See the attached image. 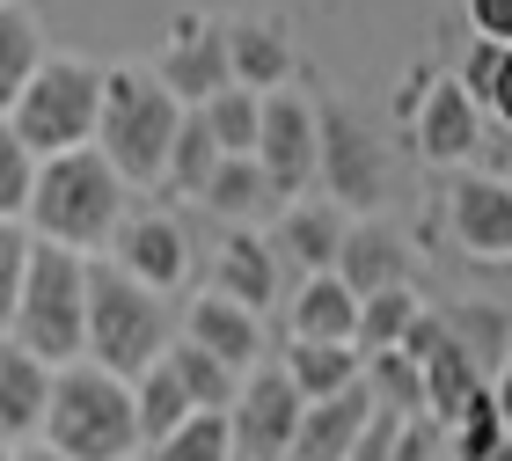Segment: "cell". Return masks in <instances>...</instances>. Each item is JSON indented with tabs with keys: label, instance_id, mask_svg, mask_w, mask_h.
I'll return each mask as SVG.
<instances>
[{
	"label": "cell",
	"instance_id": "1",
	"mask_svg": "<svg viewBox=\"0 0 512 461\" xmlns=\"http://www.w3.org/2000/svg\"><path fill=\"white\" fill-rule=\"evenodd\" d=\"M183 118H191V110L154 81V66H103L96 154L118 169L125 191H154V183H169V154H176Z\"/></svg>",
	"mask_w": 512,
	"mask_h": 461
},
{
	"label": "cell",
	"instance_id": "2",
	"mask_svg": "<svg viewBox=\"0 0 512 461\" xmlns=\"http://www.w3.org/2000/svg\"><path fill=\"white\" fill-rule=\"evenodd\" d=\"M37 242L52 249H74V257H103L110 235L125 227V183L118 169L81 147V154H59V161H37V191H30V213H22Z\"/></svg>",
	"mask_w": 512,
	"mask_h": 461
},
{
	"label": "cell",
	"instance_id": "3",
	"mask_svg": "<svg viewBox=\"0 0 512 461\" xmlns=\"http://www.w3.org/2000/svg\"><path fill=\"white\" fill-rule=\"evenodd\" d=\"M169 344H176L169 301L147 293L139 279H125L110 257H88V366L139 381L169 359Z\"/></svg>",
	"mask_w": 512,
	"mask_h": 461
},
{
	"label": "cell",
	"instance_id": "4",
	"mask_svg": "<svg viewBox=\"0 0 512 461\" xmlns=\"http://www.w3.org/2000/svg\"><path fill=\"white\" fill-rule=\"evenodd\" d=\"M37 447L59 461H132L139 454V418H132V381L103 374V366H59L52 403H44Z\"/></svg>",
	"mask_w": 512,
	"mask_h": 461
},
{
	"label": "cell",
	"instance_id": "5",
	"mask_svg": "<svg viewBox=\"0 0 512 461\" xmlns=\"http://www.w3.org/2000/svg\"><path fill=\"white\" fill-rule=\"evenodd\" d=\"M8 344H22V352L37 366H52V374L88 359V257L52 249V242L30 249V279H22Z\"/></svg>",
	"mask_w": 512,
	"mask_h": 461
},
{
	"label": "cell",
	"instance_id": "6",
	"mask_svg": "<svg viewBox=\"0 0 512 461\" xmlns=\"http://www.w3.org/2000/svg\"><path fill=\"white\" fill-rule=\"evenodd\" d=\"M96 118H103V66L96 59H44L37 81L22 88L15 110H8L15 140L37 161L96 147Z\"/></svg>",
	"mask_w": 512,
	"mask_h": 461
},
{
	"label": "cell",
	"instance_id": "7",
	"mask_svg": "<svg viewBox=\"0 0 512 461\" xmlns=\"http://www.w3.org/2000/svg\"><path fill=\"white\" fill-rule=\"evenodd\" d=\"M322 125V161H315V191L352 220H374L388 205V140L381 125L352 103H315Z\"/></svg>",
	"mask_w": 512,
	"mask_h": 461
},
{
	"label": "cell",
	"instance_id": "8",
	"mask_svg": "<svg viewBox=\"0 0 512 461\" xmlns=\"http://www.w3.org/2000/svg\"><path fill=\"white\" fill-rule=\"evenodd\" d=\"M154 81L169 88L183 110H205L220 88H235V74H227V22L183 8V15L169 22V44H161V59H154Z\"/></svg>",
	"mask_w": 512,
	"mask_h": 461
},
{
	"label": "cell",
	"instance_id": "9",
	"mask_svg": "<svg viewBox=\"0 0 512 461\" xmlns=\"http://www.w3.org/2000/svg\"><path fill=\"white\" fill-rule=\"evenodd\" d=\"M315 161H322V125H315V103L278 88L264 96V132H256V169L271 176L278 198H308L315 191Z\"/></svg>",
	"mask_w": 512,
	"mask_h": 461
},
{
	"label": "cell",
	"instance_id": "10",
	"mask_svg": "<svg viewBox=\"0 0 512 461\" xmlns=\"http://www.w3.org/2000/svg\"><path fill=\"white\" fill-rule=\"evenodd\" d=\"M300 388L278 374V366H256L242 381L235 410H227V425H235V461H293V440H300Z\"/></svg>",
	"mask_w": 512,
	"mask_h": 461
},
{
	"label": "cell",
	"instance_id": "11",
	"mask_svg": "<svg viewBox=\"0 0 512 461\" xmlns=\"http://www.w3.org/2000/svg\"><path fill=\"white\" fill-rule=\"evenodd\" d=\"M110 264L169 301V293L191 279V235H183L176 213H154L147 205V213H125V227L110 235Z\"/></svg>",
	"mask_w": 512,
	"mask_h": 461
},
{
	"label": "cell",
	"instance_id": "12",
	"mask_svg": "<svg viewBox=\"0 0 512 461\" xmlns=\"http://www.w3.org/2000/svg\"><path fill=\"white\" fill-rule=\"evenodd\" d=\"M176 337L183 344H198L205 359H220L227 374H256V366H264V315H249V308H235L227 301V293H213L205 286L191 308L176 315Z\"/></svg>",
	"mask_w": 512,
	"mask_h": 461
},
{
	"label": "cell",
	"instance_id": "13",
	"mask_svg": "<svg viewBox=\"0 0 512 461\" xmlns=\"http://www.w3.org/2000/svg\"><path fill=\"white\" fill-rule=\"evenodd\" d=\"M213 293H227L235 308L264 315L278 308V293H286V264H278V249L264 227H227L220 249H213Z\"/></svg>",
	"mask_w": 512,
	"mask_h": 461
},
{
	"label": "cell",
	"instance_id": "14",
	"mask_svg": "<svg viewBox=\"0 0 512 461\" xmlns=\"http://www.w3.org/2000/svg\"><path fill=\"white\" fill-rule=\"evenodd\" d=\"M344 235H352V213H337L330 198H293L286 213L271 220V249H278V264L300 271V279H322V271H337Z\"/></svg>",
	"mask_w": 512,
	"mask_h": 461
},
{
	"label": "cell",
	"instance_id": "15",
	"mask_svg": "<svg viewBox=\"0 0 512 461\" xmlns=\"http://www.w3.org/2000/svg\"><path fill=\"white\" fill-rule=\"evenodd\" d=\"M410 140H417V154L425 161H469L476 154V140H483V110H476V96L461 81H432L425 96H417V110H410Z\"/></svg>",
	"mask_w": 512,
	"mask_h": 461
},
{
	"label": "cell",
	"instance_id": "16",
	"mask_svg": "<svg viewBox=\"0 0 512 461\" xmlns=\"http://www.w3.org/2000/svg\"><path fill=\"white\" fill-rule=\"evenodd\" d=\"M447 220L469 257H512V183L505 176H454Z\"/></svg>",
	"mask_w": 512,
	"mask_h": 461
},
{
	"label": "cell",
	"instance_id": "17",
	"mask_svg": "<svg viewBox=\"0 0 512 461\" xmlns=\"http://www.w3.org/2000/svg\"><path fill=\"white\" fill-rule=\"evenodd\" d=\"M227 74L249 96H278L293 81V37L278 15H235L227 22Z\"/></svg>",
	"mask_w": 512,
	"mask_h": 461
},
{
	"label": "cell",
	"instance_id": "18",
	"mask_svg": "<svg viewBox=\"0 0 512 461\" xmlns=\"http://www.w3.org/2000/svg\"><path fill=\"white\" fill-rule=\"evenodd\" d=\"M337 279L352 286V301H374V293L410 286V249H403V235H395L381 213H374V220H352L344 257H337Z\"/></svg>",
	"mask_w": 512,
	"mask_h": 461
},
{
	"label": "cell",
	"instance_id": "19",
	"mask_svg": "<svg viewBox=\"0 0 512 461\" xmlns=\"http://www.w3.org/2000/svg\"><path fill=\"white\" fill-rule=\"evenodd\" d=\"M44 403H52V366L0 337V447H37Z\"/></svg>",
	"mask_w": 512,
	"mask_h": 461
},
{
	"label": "cell",
	"instance_id": "20",
	"mask_svg": "<svg viewBox=\"0 0 512 461\" xmlns=\"http://www.w3.org/2000/svg\"><path fill=\"white\" fill-rule=\"evenodd\" d=\"M198 205L213 220H227V227H264V220L286 213V198L271 191V176L256 169V154H227L220 169H213V183L198 191Z\"/></svg>",
	"mask_w": 512,
	"mask_h": 461
},
{
	"label": "cell",
	"instance_id": "21",
	"mask_svg": "<svg viewBox=\"0 0 512 461\" xmlns=\"http://www.w3.org/2000/svg\"><path fill=\"white\" fill-rule=\"evenodd\" d=\"M366 418H374V388H344V396H330V403H308L300 410V440H293V461H344L359 447V432H366Z\"/></svg>",
	"mask_w": 512,
	"mask_h": 461
},
{
	"label": "cell",
	"instance_id": "22",
	"mask_svg": "<svg viewBox=\"0 0 512 461\" xmlns=\"http://www.w3.org/2000/svg\"><path fill=\"white\" fill-rule=\"evenodd\" d=\"M293 344H359V301L337 271L300 279L293 293Z\"/></svg>",
	"mask_w": 512,
	"mask_h": 461
},
{
	"label": "cell",
	"instance_id": "23",
	"mask_svg": "<svg viewBox=\"0 0 512 461\" xmlns=\"http://www.w3.org/2000/svg\"><path fill=\"white\" fill-rule=\"evenodd\" d=\"M278 374L300 388V403H330L366 381V359H359V344H286Z\"/></svg>",
	"mask_w": 512,
	"mask_h": 461
},
{
	"label": "cell",
	"instance_id": "24",
	"mask_svg": "<svg viewBox=\"0 0 512 461\" xmlns=\"http://www.w3.org/2000/svg\"><path fill=\"white\" fill-rule=\"evenodd\" d=\"M417 374H425V418H432L439 432H454V425H461V418H469V410H476V396H483V388H491V381H483V374H476L469 359L454 352V337L439 344V352H432L425 366H417Z\"/></svg>",
	"mask_w": 512,
	"mask_h": 461
},
{
	"label": "cell",
	"instance_id": "25",
	"mask_svg": "<svg viewBox=\"0 0 512 461\" xmlns=\"http://www.w3.org/2000/svg\"><path fill=\"white\" fill-rule=\"evenodd\" d=\"M44 59H52V52H44V22L22 8V0H8V8H0V118H8L15 96L37 81Z\"/></svg>",
	"mask_w": 512,
	"mask_h": 461
},
{
	"label": "cell",
	"instance_id": "26",
	"mask_svg": "<svg viewBox=\"0 0 512 461\" xmlns=\"http://www.w3.org/2000/svg\"><path fill=\"white\" fill-rule=\"evenodd\" d=\"M132 418H139V447H161L169 432H183V425L198 418L191 396H183V381L169 374V359H161L154 374H139V381H132Z\"/></svg>",
	"mask_w": 512,
	"mask_h": 461
},
{
	"label": "cell",
	"instance_id": "27",
	"mask_svg": "<svg viewBox=\"0 0 512 461\" xmlns=\"http://www.w3.org/2000/svg\"><path fill=\"white\" fill-rule=\"evenodd\" d=\"M169 374L183 381V396H191V410H213V418H227L235 410V396H242V374H227L220 359H205L198 344H169Z\"/></svg>",
	"mask_w": 512,
	"mask_h": 461
},
{
	"label": "cell",
	"instance_id": "28",
	"mask_svg": "<svg viewBox=\"0 0 512 461\" xmlns=\"http://www.w3.org/2000/svg\"><path fill=\"white\" fill-rule=\"evenodd\" d=\"M425 315V301H417L410 286L395 293H374V301H359V359H381V352H403L410 322Z\"/></svg>",
	"mask_w": 512,
	"mask_h": 461
},
{
	"label": "cell",
	"instance_id": "29",
	"mask_svg": "<svg viewBox=\"0 0 512 461\" xmlns=\"http://www.w3.org/2000/svg\"><path fill=\"white\" fill-rule=\"evenodd\" d=\"M447 337L483 381H498V366L512 359L505 352V308H447Z\"/></svg>",
	"mask_w": 512,
	"mask_h": 461
},
{
	"label": "cell",
	"instance_id": "30",
	"mask_svg": "<svg viewBox=\"0 0 512 461\" xmlns=\"http://www.w3.org/2000/svg\"><path fill=\"white\" fill-rule=\"evenodd\" d=\"M198 118H205V132L220 140V154H256V132H264V96H249V88H220Z\"/></svg>",
	"mask_w": 512,
	"mask_h": 461
},
{
	"label": "cell",
	"instance_id": "31",
	"mask_svg": "<svg viewBox=\"0 0 512 461\" xmlns=\"http://www.w3.org/2000/svg\"><path fill=\"white\" fill-rule=\"evenodd\" d=\"M220 140L213 132H205V118L191 110V118H183V132H176V154H169V191H183V198H198L205 183H213V169H220Z\"/></svg>",
	"mask_w": 512,
	"mask_h": 461
},
{
	"label": "cell",
	"instance_id": "32",
	"mask_svg": "<svg viewBox=\"0 0 512 461\" xmlns=\"http://www.w3.org/2000/svg\"><path fill=\"white\" fill-rule=\"evenodd\" d=\"M147 461H235V425L213 418V410H198L183 432H169L161 447H147Z\"/></svg>",
	"mask_w": 512,
	"mask_h": 461
},
{
	"label": "cell",
	"instance_id": "33",
	"mask_svg": "<svg viewBox=\"0 0 512 461\" xmlns=\"http://www.w3.org/2000/svg\"><path fill=\"white\" fill-rule=\"evenodd\" d=\"M366 388H374V403L395 410V418H425V374H417L403 352L366 359Z\"/></svg>",
	"mask_w": 512,
	"mask_h": 461
},
{
	"label": "cell",
	"instance_id": "34",
	"mask_svg": "<svg viewBox=\"0 0 512 461\" xmlns=\"http://www.w3.org/2000/svg\"><path fill=\"white\" fill-rule=\"evenodd\" d=\"M30 191H37V154L15 140L8 118H0V220H22V213H30Z\"/></svg>",
	"mask_w": 512,
	"mask_h": 461
},
{
	"label": "cell",
	"instance_id": "35",
	"mask_svg": "<svg viewBox=\"0 0 512 461\" xmlns=\"http://www.w3.org/2000/svg\"><path fill=\"white\" fill-rule=\"evenodd\" d=\"M454 461H512V432L498 425L491 388H483V396H476V410L454 425Z\"/></svg>",
	"mask_w": 512,
	"mask_h": 461
},
{
	"label": "cell",
	"instance_id": "36",
	"mask_svg": "<svg viewBox=\"0 0 512 461\" xmlns=\"http://www.w3.org/2000/svg\"><path fill=\"white\" fill-rule=\"evenodd\" d=\"M30 249H37L30 227L0 220V337L15 330V301H22V279H30Z\"/></svg>",
	"mask_w": 512,
	"mask_h": 461
},
{
	"label": "cell",
	"instance_id": "37",
	"mask_svg": "<svg viewBox=\"0 0 512 461\" xmlns=\"http://www.w3.org/2000/svg\"><path fill=\"white\" fill-rule=\"evenodd\" d=\"M403 425H410V418H395V410H381V403H374V418H366L359 447L344 454V461H388V454H395V440H403Z\"/></svg>",
	"mask_w": 512,
	"mask_h": 461
},
{
	"label": "cell",
	"instance_id": "38",
	"mask_svg": "<svg viewBox=\"0 0 512 461\" xmlns=\"http://www.w3.org/2000/svg\"><path fill=\"white\" fill-rule=\"evenodd\" d=\"M469 8V30L483 44H512V0H461Z\"/></svg>",
	"mask_w": 512,
	"mask_h": 461
},
{
	"label": "cell",
	"instance_id": "39",
	"mask_svg": "<svg viewBox=\"0 0 512 461\" xmlns=\"http://www.w3.org/2000/svg\"><path fill=\"white\" fill-rule=\"evenodd\" d=\"M483 118H498L505 132H512V44H505V52H498V74H491V88H483Z\"/></svg>",
	"mask_w": 512,
	"mask_h": 461
},
{
	"label": "cell",
	"instance_id": "40",
	"mask_svg": "<svg viewBox=\"0 0 512 461\" xmlns=\"http://www.w3.org/2000/svg\"><path fill=\"white\" fill-rule=\"evenodd\" d=\"M432 440H439V425H432V418H410L388 461H432Z\"/></svg>",
	"mask_w": 512,
	"mask_h": 461
},
{
	"label": "cell",
	"instance_id": "41",
	"mask_svg": "<svg viewBox=\"0 0 512 461\" xmlns=\"http://www.w3.org/2000/svg\"><path fill=\"white\" fill-rule=\"evenodd\" d=\"M491 410H498V425L512 432V359L498 366V381H491Z\"/></svg>",
	"mask_w": 512,
	"mask_h": 461
},
{
	"label": "cell",
	"instance_id": "42",
	"mask_svg": "<svg viewBox=\"0 0 512 461\" xmlns=\"http://www.w3.org/2000/svg\"><path fill=\"white\" fill-rule=\"evenodd\" d=\"M15 461H59L52 447H15Z\"/></svg>",
	"mask_w": 512,
	"mask_h": 461
},
{
	"label": "cell",
	"instance_id": "43",
	"mask_svg": "<svg viewBox=\"0 0 512 461\" xmlns=\"http://www.w3.org/2000/svg\"><path fill=\"white\" fill-rule=\"evenodd\" d=\"M0 461H15V447H0Z\"/></svg>",
	"mask_w": 512,
	"mask_h": 461
},
{
	"label": "cell",
	"instance_id": "44",
	"mask_svg": "<svg viewBox=\"0 0 512 461\" xmlns=\"http://www.w3.org/2000/svg\"><path fill=\"white\" fill-rule=\"evenodd\" d=\"M0 8H8V0H0Z\"/></svg>",
	"mask_w": 512,
	"mask_h": 461
}]
</instances>
